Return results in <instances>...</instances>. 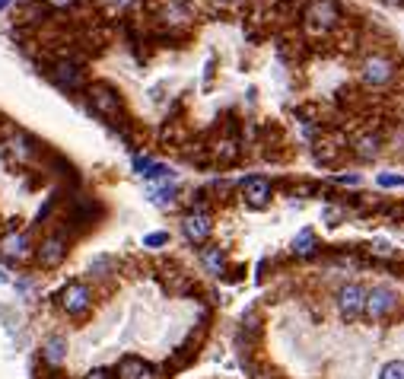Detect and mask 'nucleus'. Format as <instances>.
Segmentation results:
<instances>
[{
	"instance_id": "obj_1",
	"label": "nucleus",
	"mask_w": 404,
	"mask_h": 379,
	"mask_svg": "<svg viewBox=\"0 0 404 379\" xmlns=\"http://www.w3.org/2000/svg\"><path fill=\"white\" fill-rule=\"evenodd\" d=\"M58 303H61V309H64L67 315L80 319V315L90 313V306H93V290L83 284V281H71V284H67L64 290L58 293Z\"/></svg>"
},
{
	"instance_id": "obj_2",
	"label": "nucleus",
	"mask_w": 404,
	"mask_h": 379,
	"mask_svg": "<svg viewBox=\"0 0 404 379\" xmlns=\"http://www.w3.org/2000/svg\"><path fill=\"white\" fill-rule=\"evenodd\" d=\"M395 309H398V293H395L392 287H373V290H366V309H363V313L373 322L392 315Z\"/></svg>"
},
{
	"instance_id": "obj_3",
	"label": "nucleus",
	"mask_w": 404,
	"mask_h": 379,
	"mask_svg": "<svg viewBox=\"0 0 404 379\" xmlns=\"http://www.w3.org/2000/svg\"><path fill=\"white\" fill-rule=\"evenodd\" d=\"M338 309H341V315H344L347 322H357L363 315V309H366V287L344 284L338 290Z\"/></svg>"
},
{
	"instance_id": "obj_4",
	"label": "nucleus",
	"mask_w": 404,
	"mask_h": 379,
	"mask_svg": "<svg viewBox=\"0 0 404 379\" xmlns=\"http://www.w3.org/2000/svg\"><path fill=\"white\" fill-rule=\"evenodd\" d=\"M90 106H93V112L102 115V118H118V112H121L118 93H115L112 86H105V84L90 86Z\"/></svg>"
},
{
	"instance_id": "obj_5",
	"label": "nucleus",
	"mask_w": 404,
	"mask_h": 379,
	"mask_svg": "<svg viewBox=\"0 0 404 379\" xmlns=\"http://www.w3.org/2000/svg\"><path fill=\"white\" fill-rule=\"evenodd\" d=\"M38 265L42 268H58L61 261H64V255H67V239H64V233H51L48 239H42V246H38Z\"/></svg>"
},
{
	"instance_id": "obj_6",
	"label": "nucleus",
	"mask_w": 404,
	"mask_h": 379,
	"mask_svg": "<svg viewBox=\"0 0 404 379\" xmlns=\"http://www.w3.org/2000/svg\"><path fill=\"white\" fill-rule=\"evenodd\" d=\"M182 233L191 243H207V236L214 233V223H210V217L204 211H195L182 220Z\"/></svg>"
},
{
	"instance_id": "obj_7",
	"label": "nucleus",
	"mask_w": 404,
	"mask_h": 379,
	"mask_svg": "<svg viewBox=\"0 0 404 379\" xmlns=\"http://www.w3.org/2000/svg\"><path fill=\"white\" fill-rule=\"evenodd\" d=\"M0 252H4V258H10V261L29 258V255H32L29 233H6V236L0 239Z\"/></svg>"
},
{
	"instance_id": "obj_8",
	"label": "nucleus",
	"mask_w": 404,
	"mask_h": 379,
	"mask_svg": "<svg viewBox=\"0 0 404 379\" xmlns=\"http://www.w3.org/2000/svg\"><path fill=\"white\" fill-rule=\"evenodd\" d=\"M242 198L252 204V208H264L271 201V182L261 176H252L242 182Z\"/></svg>"
},
{
	"instance_id": "obj_9",
	"label": "nucleus",
	"mask_w": 404,
	"mask_h": 379,
	"mask_svg": "<svg viewBox=\"0 0 404 379\" xmlns=\"http://www.w3.org/2000/svg\"><path fill=\"white\" fill-rule=\"evenodd\" d=\"M42 360L48 370H61L67 363V338L64 335H51L42 344Z\"/></svg>"
},
{
	"instance_id": "obj_10",
	"label": "nucleus",
	"mask_w": 404,
	"mask_h": 379,
	"mask_svg": "<svg viewBox=\"0 0 404 379\" xmlns=\"http://www.w3.org/2000/svg\"><path fill=\"white\" fill-rule=\"evenodd\" d=\"M392 74H395V64L388 58H369L366 64H363V80H366V84H373V86L388 84V80H392Z\"/></svg>"
},
{
	"instance_id": "obj_11",
	"label": "nucleus",
	"mask_w": 404,
	"mask_h": 379,
	"mask_svg": "<svg viewBox=\"0 0 404 379\" xmlns=\"http://www.w3.org/2000/svg\"><path fill=\"white\" fill-rule=\"evenodd\" d=\"M306 16H309L312 26H318V29H328V26H334V23L341 19V13H338V6H334L331 0H315Z\"/></svg>"
},
{
	"instance_id": "obj_12",
	"label": "nucleus",
	"mask_w": 404,
	"mask_h": 379,
	"mask_svg": "<svg viewBox=\"0 0 404 379\" xmlns=\"http://www.w3.org/2000/svg\"><path fill=\"white\" fill-rule=\"evenodd\" d=\"M51 77L61 89H80V84H83V71H80L73 61H61V64L54 67Z\"/></svg>"
},
{
	"instance_id": "obj_13",
	"label": "nucleus",
	"mask_w": 404,
	"mask_h": 379,
	"mask_svg": "<svg viewBox=\"0 0 404 379\" xmlns=\"http://www.w3.org/2000/svg\"><path fill=\"white\" fill-rule=\"evenodd\" d=\"M118 379H150L153 373H150V367L140 360V357H121V363H118Z\"/></svg>"
},
{
	"instance_id": "obj_14",
	"label": "nucleus",
	"mask_w": 404,
	"mask_h": 379,
	"mask_svg": "<svg viewBox=\"0 0 404 379\" xmlns=\"http://www.w3.org/2000/svg\"><path fill=\"white\" fill-rule=\"evenodd\" d=\"M201 261H204V268H207L210 274H223V268H226V258H223V252L217 249V246L201 249Z\"/></svg>"
},
{
	"instance_id": "obj_15",
	"label": "nucleus",
	"mask_w": 404,
	"mask_h": 379,
	"mask_svg": "<svg viewBox=\"0 0 404 379\" xmlns=\"http://www.w3.org/2000/svg\"><path fill=\"white\" fill-rule=\"evenodd\" d=\"M10 153L16 156L19 163H26V160L32 156V141H29V137H23V134H16V137L10 141Z\"/></svg>"
},
{
	"instance_id": "obj_16",
	"label": "nucleus",
	"mask_w": 404,
	"mask_h": 379,
	"mask_svg": "<svg viewBox=\"0 0 404 379\" xmlns=\"http://www.w3.org/2000/svg\"><path fill=\"white\" fill-rule=\"evenodd\" d=\"M112 271H115V258H112V255H95V258L90 261V274H95V278H108Z\"/></svg>"
},
{
	"instance_id": "obj_17",
	"label": "nucleus",
	"mask_w": 404,
	"mask_h": 379,
	"mask_svg": "<svg viewBox=\"0 0 404 379\" xmlns=\"http://www.w3.org/2000/svg\"><path fill=\"white\" fill-rule=\"evenodd\" d=\"M293 252L303 255V258H306V255H312V252H315V236H312V230H303L296 239H293Z\"/></svg>"
},
{
	"instance_id": "obj_18",
	"label": "nucleus",
	"mask_w": 404,
	"mask_h": 379,
	"mask_svg": "<svg viewBox=\"0 0 404 379\" xmlns=\"http://www.w3.org/2000/svg\"><path fill=\"white\" fill-rule=\"evenodd\" d=\"M357 156L360 160H373V156H379V137H360L357 141Z\"/></svg>"
},
{
	"instance_id": "obj_19",
	"label": "nucleus",
	"mask_w": 404,
	"mask_h": 379,
	"mask_svg": "<svg viewBox=\"0 0 404 379\" xmlns=\"http://www.w3.org/2000/svg\"><path fill=\"white\" fill-rule=\"evenodd\" d=\"M150 198H153V204H160V208H172V198H175V188L172 185H166V188H153L150 191Z\"/></svg>"
},
{
	"instance_id": "obj_20",
	"label": "nucleus",
	"mask_w": 404,
	"mask_h": 379,
	"mask_svg": "<svg viewBox=\"0 0 404 379\" xmlns=\"http://www.w3.org/2000/svg\"><path fill=\"white\" fill-rule=\"evenodd\" d=\"M379 379H404V360H388L385 367H382Z\"/></svg>"
},
{
	"instance_id": "obj_21",
	"label": "nucleus",
	"mask_w": 404,
	"mask_h": 379,
	"mask_svg": "<svg viewBox=\"0 0 404 379\" xmlns=\"http://www.w3.org/2000/svg\"><path fill=\"white\" fill-rule=\"evenodd\" d=\"M169 243V233H150V236H143V246H150V249H153V246H166Z\"/></svg>"
},
{
	"instance_id": "obj_22",
	"label": "nucleus",
	"mask_w": 404,
	"mask_h": 379,
	"mask_svg": "<svg viewBox=\"0 0 404 379\" xmlns=\"http://www.w3.org/2000/svg\"><path fill=\"white\" fill-rule=\"evenodd\" d=\"M83 379H115L112 376V370H105V367H95V370H90Z\"/></svg>"
},
{
	"instance_id": "obj_23",
	"label": "nucleus",
	"mask_w": 404,
	"mask_h": 379,
	"mask_svg": "<svg viewBox=\"0 0 404 379\" xmlns=\"http://www.w3.org/2000/svg\"><path fill=\"white\" fill-rule=\"evenodd\" d=\"M379 185H385V188H395V185H404V178H398V176H379Z\"/></svg>"
},
{
	"instance_id": "obj_24",
	"label": "nucleus",
	"mask_w": 404,
	"mask_h": 379,
	"mask_svg": "<svg viewBox=\"0 0 404 379\" xmlns=\"http://www.w3.org/2000/svg\"><path fill=\"white\" fill-rule=\"evenodd\" d=\"M373 252H375V255H392V246L382 243V239H375V243H373Z\"/></svg>"
},
{
	"instance_id": "obj_25",
	"label": "nucleus",
	"mask_w": 404,
	"mask_h": 379,
	"mask_svg": "<svg viewBox=\"0 0 404 379\" xmlns=\"http://www.w3.org/2000/svg\"><path fill=\"white\" fill-rule=\"evenodd\" d=\"M77 0H48V6H54V10H67V6H73Z\"/></svg>"
},
{
	"instance_id": "obj_26",
	"label": "nucleus",
	"mask_w": 404,
	"mask_h": 379,
	"mask_svg": "<svg viewBox=\"0 0 404 379\" xmlns=\"http://www.w3.org/2000/svg\"><path fill=\"white\" fill-rule=\"evenodd\" d=\"M108 4H112V6H115V10H128V6H131V4H134V0H108Z\"/></svg>"
},
{
	"instance_id": "obj_27",
	"label": "nucleus",
	"mask_w": 404,
	"mask_h": 379,
	"mask_svg": "<svg viewBox=\"0 0 404 379\" xmlns=\"http://www.w3.org/2000/svg\"><path fill=\"white\" fill-rule=\"evenodd\" d=\"M4 6H10V0H0V10H4Z\"/></svg>"
},
{
	"instance_id": "obj_28",
	"label": "nucleus",
	"mask_w": 404,
	"mask_h": 379,
	"mask_svg": "<svg viewBox=\"0 0 404 379\" xmlns=\"http://www.w3.org/2000/svg\"><path fill=\"white\" fill-rule=\"evenodd\" d=\"M392 4H398V0H392Z\"/></svg>"
}]
</instances>
